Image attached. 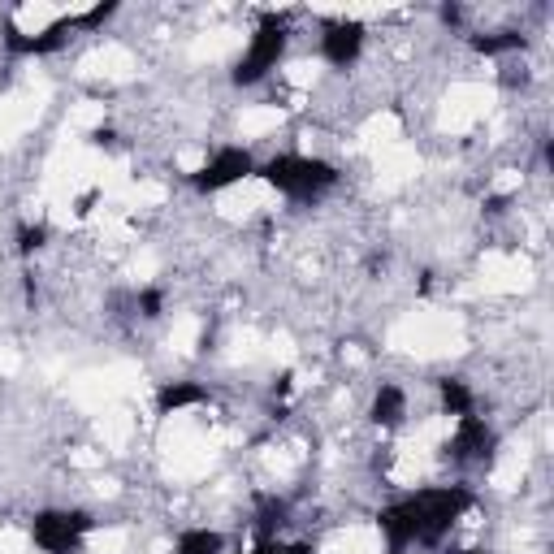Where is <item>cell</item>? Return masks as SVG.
I'll list each match as a JSON object with an SVG mask.
<instances>
[{"label":"cell","mask_w":554,"mask_h":554,"mask_svg":"<svg viewBox=\"0 0 554 554\" xmlns=\"http://www.w3.org/2000/svg\"><path fill=\"white\" fill-rule=\"evenodd\" d=\"M221 533L213 529H187L178 537V554H221Z\"/></svg>","instance_id":"5bb4252c"},{"label":"cell","mask_w":554,"mask_h":554,"mask_svg":"<svg viewBox=\"0 0 554 554\" xmlns=\"http://www.w3.org/2000/svg\"><path fill=\"white\" fill-rule=\"evenodd\" d=\"M403 407H407V399H403L399 386H381L377 399H373V420L390 429V425H399V420H403Z\"/></svg>","instance_id":"7c38bea8"},{"label":"cell","mask_w":554,"mask_h":554,"mask_svg":"<svg viewBox=\"0 0 554 554\" xmlns=\"http://www.w3.org/2000/svg\"><path fill=\"white\" fill-rule=\"evenodd\" d=\"M360 48H364V22H329L325 26V39H321V52H325V61L329 65H338V70H347V65L360 57Z\"/></svg>","instance_id":"ba28073f"},{"label":"cell","mask_w":554,"mask_h":554,"mask_svg":"<svg viewBox=\"0 0 554 554\" xmlns=\"http://www.w3.org/2000/svg\"><path fill=\"white\" fill-rule=\"evenodd\" d=\"M70 31H74V18H57L44 35H22L13 22H5V48L13 52V57H48V52L65 48Z\"/></svg>","instance_id":"8992f818"},{"label":"cell","mask_w":554,"mask_h":554,"mask_svg":"<svg viewBox=\"0 0 554 554\" xmlns=\"http://www.w3.org/2000/svg\"><path fill=\"white\" fill-rule=\"evenodd\" d=\"M511 200H507V195H494V200H485V213H503V208H507Z\"/></svg>","instance_id":"d6986e66"},{"label":"cell","mask_w":554,"mask_h":554,"mask_svg":"<svg viewBox=\"0 0 554 554\" xmlns=\"http://www.w3.org/2000/svg\"><path fill=\"white\" fill-rule=\"evenodd\" d=\"M442 22L446 26H459V22H464V9H459V5H442Z\"/></svg>","instance_id":"ac0fdd59"},{"label":"cell","mask_w":554,"mask_h":554,"mask_svg":"<svg viewBox=\"0 0 554 554\" xmlns=\"http://www.w3.org/2000/svg\"><path fill=\"white\" fill-rule=\"evenodd\" d=\"M524 39L520 31H494V35H472V48L481 52V57H503V52H524Z\"/></svg>","instance_id":"8fae6325"},{"label":"cell","mask_w":554,"mask_h":554,"mask_svg":"<svg viewBox=\"0 0 554 554\" xmlns=\"http://www.w3.org/2000/svg\"><path fill=\"white\" fill-rule=\"evenodd\" d=\"M494 446H498V438H494V429L485 425L481 416H459V433H455V442L446 446V451H451L455 464H477V459L494 455Z\"/></svg>","instance_id":"52a82bcc"},{"label":"cell","mask_w":554,"mask_h":554,"mask_svg":"<svg viewBox=\"0 0 554 554\" xmlns=\"http://www.w3.org/2000/svg\"><path fill=\"white\" fill-rule=\"evenodd\" d=\"M438 394H442V412L446 416H472V390L459 377L438 381Z\"/></svg>","instance_id":"4fadbf2b"},{"label":"cell","mask_w":554,"mask_h":554,"mask_svg":"<svg viewBox=\"0 0 554 554\" xmlns=\"http://www.w3.org/2000/svg\"><path fill=\"white\" fill-rule=\"evenodd\" d=\"M117 13V5L113 0H104V5H96V9H87V13H78L74 18V26H83V31H96V26H104Z\"/></svg>","instance_id":"2e32d148"},{"label":"cell","mask_w":554,"mask_h":554,"mask_svg":"<svg viewBox=\"0 0 554 554\" xmlns=\"http://www.w3.org/2000/svg\"><path fill=\"white\" fill-rule=\"evenodd\" d=\"M247 174H256L252 152L247 148H221L191 182H195V191H221V187H230V182H239Z\"/></svg>","instance_id":"5b68a950"},{"label":"cell","mask_w":554,"mask_h":554,"mask_svg":"<svg viewBox=\"0 0 554 554\" xmlns=\"http://www.w3.org/2000/svg\"><path fill=\"white\" fill-rule=\"evenodd\" d=\"M260 178L282 195H290V200H316L338 182V169L329 161H312V156H277V161L260 169Z\"/></svg>","instance_id":"7a4b0ae2"},{"label":"cell","mask_w":554,"mask_h":554,"mask_svg":"<svg viewBox=\"0 0 554 554\" xmlns=\"http://www.w3.org/2000/svg\"><path fill=\"white\" fill-rule=\"evenodd\" d=\"M204 399H208V390L200 381H165V386L156 390V412L169 416V412H182V407H195Z\"/></svg>","instance_id":"9c48e42d"},{"label":"cell","mask_w":554,"mask_h":554,"mask_svg":"<svg viewBox=\"0 0 554 554\" xmlns=\"http://www.w3.org/2000/svg\"><path fill=\"white\" fill-rule=\"evenodd\" d=\"M286 516H290L286 498H273V494L260 498V507H256V537L260 542H277V529L286 524Z\"/></svg>","instance_id":"30bf717a"},{"label":"cell","mask_w":554,"mask_h":554,"mask_svg":"<svg viewBox=\"0 0 554 554\" xmlns=\"http://www.w3.org/2000/svg\"><path fill=\"white\" fill-rule=\"evenodd\" d=\"M44 243H48V226H22V230H18V256H22V260H31Z\"/></svg>","instance_id":"9a60e30c"},{"label":"cell","mask_w":554,"mask_h":554,"mask_svg":"<svg viewBox=\"0 0 554 554\" xmlns=\"http://www.w3.org/2000/svg\"><path fill=\"white\" fill-rule=\"evenodd\" d=\"M459 554H485V550H459Z\"/></svg>","instance_id":"7402d4cb"},{"label":"cell","mask_w":554,"mask_h":554,"mask_svg":"<svg viewBox=\"0 0 554 554\" xmlns=\"http://www.w3.org/2000/svg\"><path fill=\"white\" fill-rule=\"evenodd\" d=\"M91 520L87 511H39L35 524H31V537L39 550L48 554H74L78 542L91 533Z\"/></svg>","instance_id":"277c9868"},{"label":"cell","mask_w":554,"mask_h":554,"mask_svg":"<svg viewBox=\"0 0 554 554\" xmlns=\"http://www.w3.org/2000/svg\"><path fill=\"white\" fill-rule=\"evenodd\" d=\"M252 554H282V542H260Z\"/></svg>","instance_id":"ffe728a7"},{"label":"cell","mask_w":554,"mask_h":554,"mask_svg":"<svg viewBox=\"0 0 554 554\" xmlns=\"http://www.w3.org/2000/svg\"><path fill=\"white\" fill-rule=\"evenodd\" d=\"M468 507H472V494L464 485H451V490H420V494H407L399 503L381 507L377 524L390 542V554H403L412 542L438 546Z\"/></svg>","instance_id":"6da1fadb"},{"label":"cell","mask_w":554,"mask_h":554,"mask_svg":"<svg viewBox=\"0 0 554 554\" xmlns=\"http://www.w3.org/2000/svg\"><path fill=\"white\" fill-rule=\"evenodd\" d=\"M135 308H139V316L156 321V316H161V308H165V295L156 286H148V290H139V295H135Z\"/></svg>","instance_id":"e0dca14e"},{"label":"cell","mask_w":554,"mask_h":554,"mask_svg":"<svg viewBox=\"0 0 554 554\" xmlns=\"http://www.w3.org/2000/svg\"><path fill=\"white\" fill-rule=\"evenodd\" d=\"M282 52H286V18L282 13H265L260 18V26H256V39H252V48H247V57L234 65V83L239 87H252V83H260L277 61H282Z\"/></svg>","instance_id":"3957f363"},{"label":"cell","mask_w":554,"mask_h":554,"mask_svg":"<svg viewBox=\"0 0 554 554\" xmlns=\"http://www.w3.org/2000/svg\"><path fill=\"white\" fill-rule=\"evenodd\" d=\"M91 204H96V191H87L83 200H78V213H91Z\"/></svg>","instance_id":"44dd1931"}]
</instances>
